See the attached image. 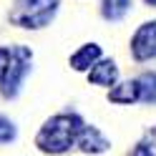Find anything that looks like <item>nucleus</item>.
<instances>
[{
    "instance_id": "f257e3e1",
    "label": "nucleus",
    "mask_w": 156,
    "mask_h": 156,
    "mask_svg": "<svg viewBox=\"0 0 156 156\" xmlns=\"http://www.w3.org/2000/svg\"><path fill=\"white\" fill-rule=\"evenodd\" d=\"M83 126L86 123L81 121V116L58 113L51 121L43 123V129L35 136V144L41 146V151H45V154H63L76 144L78 133L83 131Z\"/></svg>"
},
{
    "instance_id": "ddd939ff",
    "label": "nucleus",
    "mask_w": 156,
    "mask_h": 156,
    "mask_svg": "<svg viewBox=\"0 0 156 156\" xmlns=\"http://www.w3.org/2000/svg\"><path fill=\"white\" fill-rule=\"evenodd\" d=\"M8 66H10V48H0V83L8 73Z\"/></svg>"
},
{
    "instance_id": "423d86ee",
    "label": "nucleus",
    "mask_w": 156,
    "mask_h": 156,
    "mask_svg": "<svg viewBox=\"0 0 156 156\" xmlns=\"http://www.w3.org/2000/svg\"><path fill=\"white\" fill-rule=\"evenodd\" d=\"M88 78L96 86H113L116 78H119V68H116L113 61H98L93 66V71L88 73Z\"/></svg>"
},
{
    "instance_id": "0eeeda50",
    "label": "nucleus",
    "mask_w": 156,
    "mask_h": 156,
    "mask_svg": "<svg viewBox=\"0 0 156 156\" xmlns=\"http://www.w3.org/2000/svg\"><path fill=\"white\" fill-rule=\"evenodd\" d=\"M98 58H101V48L96 43H88V45H83L78 53H73L71 66L76 68V71H86V68H91V66L98 63Z\"/></svg>"
},
{
    "instance_id": "9d476101",
    "label": "nucleus",
    "mask_w": 156,
    "mask_h": 156,
    "mask_svg": "<svg viewBox=\"0 0 156 156\" xmlns=\"http://www.w3.org/2000/svg\"><path fill=\"white\" fill-rule=\"evenodd\" d=\"M131 0H103L101 3V13L106 20H121V18L129 13Z\"/></svg>"
},
{
    "instance_id": "7ed1b4c3",
    "label": "nucleus",
    "mask_w": 156,
    "mask_h": 156,
    "mask_svg": "<svg viewBox=\"0 0 156 156\" xmlns=\"http://www.w3.org/2000/svg\"><path fill=\"white\" fill-rule=\"evenodd\" d=\"M28 73H30V51L23 45H13L10 48V66H8V73L3 78V96L5 98L18 96L20 83Z\"/></svg>"
},
{
    "instance_id": "1a4fd4ad",
    "label": "nucleus",
    "mask_w": 156,
    "mask_h": 156,
    "mask_svg": "<svg viewBox=\"0 0 156 156\" xmlns=\"http://www.w3.org/2000/svg\"><path fill=\"white\" fill-rule=\"evenodd\" d=\"M108 98L113 103H133V101H139V86H136V81L119 83V86H113V88H111Z\"/></svg>"
},
{
    "instance_id": "20e7f679",
    "label": "nucleus",
    "mask_w": 156,
    "mask_h": 156,
    "mask_svg": "<svg viewBox=\"0 0 156 156\" xmlns=\"http://www.w3.org/2000/svg\"><path fill=\"white\" fill-rule=\"evenodd\" d=\"M131 53L136 61H151L156 58V20L144 23L136 35L131 38Z\"/></svg>"
},
{
    "instance_id": "6e6552de",
    "label": "nucleus",
    "mask_w": 156,
    "mask_h": 156,
    "mask_svg": "<svg viewBox=\"0 0 156 156\" xmlns=\"http://www.w3.org/2000/svg\"><path fill=\"white\" fill-rule=\"evenodd\" d=\"M136 86H139V101L144 103H156V73L146 71L136 78Z\"/></svg>"
},
{
    "instance_id": "9b49d317",
    "label": "nucleus",
    "mask_w": 156,
    "mask_h": 156,
    "mask_svg": "<svg viewBox=\"0 0 156 156\" xmlns=\"http://www.w3.org/2000/svg\"><path fill=\"white\" fill-rule=\"evenodd\" d=\"M133 156H156V126H154V129L139 141Z\"/></svg>"
},
{
    "instance_id": "4468645a",
    "label": "nucleus",
    "mask_w": 156,
    "mask_h": 156,
    "mask_svg": "<svg viewBox=\"0 0 156 156\" xmlns=\"http://www.w3.org/2000/svg\"><path fill=\"white\" fill-rule=\"evenodd\" d=\"M146 5H156V0H146Z\"/></svg>"
},
{
    "instance_id": "39448f33",
    "label": "nucleus",
    "mask_w": 156,
    "mask_h": 156,
    "mask_svg": "<svg viewBox=\"0 0 156 156\" xmlns=\"http://www.w3.org/2000/svg\"><path fill=\"white\" fill-rule=\"evenodd\" d=\"M76 144L81 146V151H86V154H101V151L108 149L106 136H101V131L93 129V126H83V131L78 133Z\"/></svg>"
},
{
    "instance_id": "f8f14e48",
    "label": "nucleus",
    "mask_w": 156,
    "mask_h": 156,
    "mask_svg": "<svg viewBox=\"0 0 156 156\" xmlns=\"http://www.w3.org/2000/svg\"><path fill=\"white\" fill-rule=\"evenodd\" d=\"M13 139H15V126L5 116H0V144H10Z\"/></svg>"
},
{
    "instance_id": "f03ea898",
    "label": "nucleus",
    "mask_w": 156,
    "mask_h": 156,
    "mask_svg": "<svg viewBox=\"0 0 156 156\" xmlns=\"http://www.w3.org/2000/svg\"><path fill=\"white\" fill-rule=\"evenodd\" d=\"M58 10V0H15L10 20L20 28H45Z\"/></svg>"
}]
</instances>
